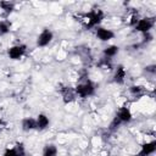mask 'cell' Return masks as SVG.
Here are the masks:
<instances>
[{
	"mask_svg": "<svg viewBox=\"0 0 156 156\" xmlns=\"http://www.w3.org/2000/svg\"><path fill=\"white\" fill-rule=\"evenodd\" d=\"M130 119H132V113H130L129 108H127V107H121V108L118 110V112H117L115 119H113L112 123L110 124V128H111V129H115L118 124H121V123H127V122H129Z\"/></svg>",
	"mask_w": 156,
	"mask_h": 156,
	"instance_id": "cell-1",
	"label": "cell"
},
{
	"mask_svg": "<svg viewBox=\"0 0 156 156\" xmlns=\"http://www.w3.org/2000/svg\"><path fill=\"white\" fill-rule=\"evenodd\" d=\"M74 90H76V94H77L78 96H80V98H87V96H90V95L94 94V91H95V85H94L89 79H87L85 82L79 83V84L74 88Z\"/></svg>",
	"mask_w": 156,
	"mask_h": 156,
	"instance_id": "cell-2",
	"label": "cell"
},
{
	"mask_svg": "<svg viewBox=\"0 0 156 156\" xmlns=\"http://www.w3.org/2000/svg\"><path fill=\"white\" fill-rule=\"evenodd\" d=\"M87 28H91L98 26L102 20H104V12L101 10H93L89 13H87Z\"/></svg>",
	"mask_w": 156,
	"mask_h": 156,
	"instance_id": "cell-3",
	"label": "cell"
},
{
	"mask_svg": "<svg viewBox=\"0 0 156 156\" xmlns=\"http://www.w3.org/2000/svg\"><path fill=\"white\" fill-rule=\"evenodd\" d=\"M154 24H155V18H152V17H145V18H139L138 23L134 27H135V29L138 32L149 33V30L154 27Z\"/></svg>",
	"mask_w": 156,
	"mask_h": 156,
	"instance_id": "cell-4",
	"label": "cell"
},
{
	"mask_svg": "<svg viewBox=\"0 0 156 156\" xmlns=\"http://www.w3.org/2000/svg\"><path fill=\"white\" fill-rule=\"evenodd\" d=\"M24 51H26V45H15L7 50V55L12 60H18L23 56Z\"/></svg>",
	"mask_w": 156,
	"mask_h": 156,
	"instance_id": "cell-5",
	"label": "cell"
},
{
	"mask_svg": "<svg viewBox=\"0 0 156 156\" xmlns=\"http://www.w3.org/2000/svg\"><path fill=\"white\" fill-rule=\"evenodd\" d=\"M155 151H156V141L152 140V141L143 144L141 147H140V151L136 154V156H150Z\"/></svg>",
	"mask_w": 156,
	"mask_h": 156,
	"instance_id": "cell-6",
	"label": "cell"
},
{
	"mask_svg": "<svg viewBox=\"0 0 156 156\" xmlns=\"http://www.w3.org/2000/svg\"><path fill=\"white\" fill-rule=\"evenodd\" d=\"M24 155H26L24 145L22 143H17L13 147L6 149L2 156H24Z\"/></svg>",
	"mask_w": 156,
	"mask_h": 156,
	"instance_id": "cell-7",
	"label": "cell"
},
{
	"mask_svg": "<svg viewBox=\"0 0 156 156\" xmlns=\"http://www.w3.org/2000/svg\"><path fill=\"white\" fill-rule=\"evenodd\" d=\"M51 40H52V32L45 28V29L39 34V37H38V39H37V45H38V46H46Z\"/></svg>",
	"mask_w": 156,
	"mask_h": 156,
	"instance_id": "cell-8",
	"label": "cell"
},
{
	"mask_svg": "<svg viewBox=\"0 0 156 156\" xmlns=\"http://www.w3.org/2000/svg\"><path fill=\"white\" fill-rule=\"evenodd\" d=\"M61 94H62V98H63V101L67 104V102H72L74 101L77 94H76V90L74 88L72 87H65L61 89Z\"/></svg>",
	"mask_w": 156,
	"mask_h": 156,
	"instance_id": "cell-9",
	"label": "cell"
},
{
	"mask_svg": "<svg viewBox=\"0 0 156 156\" xmlns=\"http://www.w3.org/2000/svg\"><path fill=\"white\" fill-rule=\"evenodd\" d=\"M96 37L101 40V41H107V40H111L113 37H115V33L110 29H106V28H102V27H99L96 29Z\"/></svg>",
	"mask_w": 156,
	"mask_h": 156,
	"instance_id": "cell-10",
	"label": "cell"
},
{
	"mask_svg": "<svg viewBox=\"0 0 156 156\" xmlns=\"http://www.w3.org/2000/svg\"><path fill=\"white\" fill-rule=\"evenodd\" d=\"M124 78H126V69L122 65H119L116 68V72H115V76H113V82L117 83V84H122L124 82Z\"/></svg>",
	"mask_w": 156,
	"mask_h": 156,
	"instance_id": "cell-11",
	"label": "cell"
},
{
	"mask_svg": "<svg viewBox=\"0 0 156 156\" xmlns=\"http://www.w3.org/2000/svg\"><path fill=\"white\" fill-rule=\"evenodd\" d=\"M22 129L24 132H29L32 129H37V121L34 118L27 117L22 119Z\"/></svg>",
	"mask_w": 156,
	"mask_h": 156,
	"instance_id": "cell-12",
	"label": "cell"
},
{
	"mask_svg": "<svg viewBox=\"0 0 156 156\" xmlns=\"http://www.w3.org/2000/svg\"><path fill=\"white\" fill-rule=\"evenodd\" d=\"M35 121H37V129H39V130H43L49 126V118L44 113L38 115Z\"/></svg>",
	"mask_w": 156,
	"mask_h": 156,
	"instance_id": "cell-13",
	"label": "cell"
},
{
	"mask_svg": "<svg viewBox=\"0 0 156 156\" xmlns=\"http://www.w3.org/2000/svg\"><path fill=\"white\" fill-rule=\"evenodd\" d=\"M118 52V46H116V45H111V46H107L105 50H104V55L107 57V58H110V57H113Z\"/></svg>",
	"mask_w": 156,
	"mask_h": 156,
	"instance_id": "cell-14",
	"label": "cell"
},
{
	"mask_svg": "<svg viewBox=\"0 0 156 156\" xmlns=\"http://www.w3.org/2000/svg\"><path fill=\"white\" fill-rule=\"evenodd\" d=\"M43 156H57V149L55 145H46L44 149V154Z\"/></svg>",
	"mask_w": 156,
	"mask_h": 156,
	"instance_id": "cell-15",
	"label": "cell"
},
{
	"mask_svg": "<svg viewBox=\"0 0 156 156\" xmlns=\"http://www.w3.org/2000/svg\"><path fill=\"white\" fill-rule=\"evenodd\" d=\"M13 2H10V1H0V7L6 12V13H10L13 11Z\"/></svg>",
	"mask_w": 156,
	"mask_h": 156,
	"instance_id": "cell-16",
	"label": "cell"
},
{
	"mask_svg": "<svg viewBox=\"0 0 156 156\" xmlns=\"http://www.w3.org/2000/svg\"><path fill=\"white\" fill-rule=\"evenodd\" d=\"M10 23L7 21H0V35H5L10 32Z\"/></svg>",
	"mask_w": 156,
	"mask_h": 156,
	"instance_id": "cell-17",
	"label": "cell"
},
{
	"mask_svg": "<svg viewBox=\"0 0 156 156\" xmlns=\"http://www.w3.org/2000/svg\"><path fill=\"white\" fill-rule=\"evenodd\" d=\"M129 91H130L133 95L139 96V95H141V94L144 93V88H143L141 85H132V87L129 88Z\"/></svg>",
	"mask_w": 156,
	"mask_h": 156,
	"instance_id": "cell-18",
	"label": "cell"
},
{
	"mask_svg": "<svg viewBox=\"0 0 156 156\" xmlns=\"http://www.w3.org/2000/svg\"><path fill=\"white\" fill-rule=\"evenodd\" d=\"M146 68V71H149V72H151V73H155V66L152 65V66H147V67H145Z\"/></svg>",
	"mask_w": 156,
	"mask_h": 156,
	"instance_id": "cell-19",
	"label": "cell"
},
{
	"mask_svg": "<svg viewBox=\"0 0 156 156\" xmlns=\"http://www.w3.org/2000/svg\"><path fill=\"white\" fill-rule=\"evenodd\" d=\"M2 124H4V123H2V121H1V119H0V129H1V128H2Z\"/></svg>",
	"mask_w": 156,
	"mask_h": 156,
	"instance_id": "cell-20",
	"label": "cell"
}]
</instances>
